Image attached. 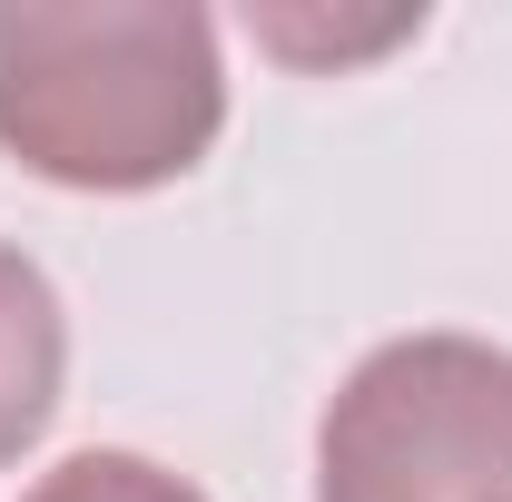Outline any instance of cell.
Masks as SVG:
<instances>
[{
	"instance_id": "1",
	"label": "cell",
	"mask_w": 512,
	"mask_h": 502,
	"mask_svg": "<svg viewBox=\"0 0 512 502\" xmlns=\"http://www.w3.org/2000/svg\"><path fill=\"white\" fill-rule=\"evenodd\" d=\"M227 128L217 20L188 0H0V148L79 197L178 188Z\"/></svg>"
},
{
	"instance_id": "5",
	"label": "cell",
	"mask_w": 512,
	"mask_h": 502,
	"mask_svg": "<svg viewBox=\"0 0 512 502\" xmlns=\"http://www.w3.org/2000/svg\"><path fill=\"white\" fill-rule=\"evenodd\" d=\"M247 30L296 69H345V60H375L394 40L424 30V10H384V20H306V10H247Z\"/></svg>"
},
{
	"instance_id": "2",
	"label": "cell",
	"mask_w": 512,
	"mask_h": 502,
	"mask_svg": "<svg viewBox=\"0 0 512 502\" xmlns=\"http://www.w3.org/2000/svg\"><path fill=\"white\" fill-rule=\"evenodd\" d=\"M316 502H512V355L394 335L316 424Z\"/></svg>"
},
{
	"instance_id": "3",
	"label": "cell",
	"mask_w": 512,
	"mask_h": 502,
	"mask_svg": "<svg viewBox=\"0 0 512 502\" xmlns=\"http://www.w3.org/2000/svg\"><path fill=\"white\" fill-rule=\"evenodd\" d=\"M60 375H69L60 286L0 237V473L50 434V414H60Z\"/></svg>"
},
{
	"instance_id": "4",
	"label": "cell",
	"mask_w": 512,
	"mask_h": 502,
	"mask_svg": "<svg viewBox=\"0 0 512 502\" xmlns=\"http://www.w3.org/2000/svg\"><path fill=\"white\" fill-rule=\"evenodd\" d=\"M20 502H207L188 473H168V463H148V453H119V443H89V453H69L50 463L40 483Z\"/></svg>"
}]
</instances>
